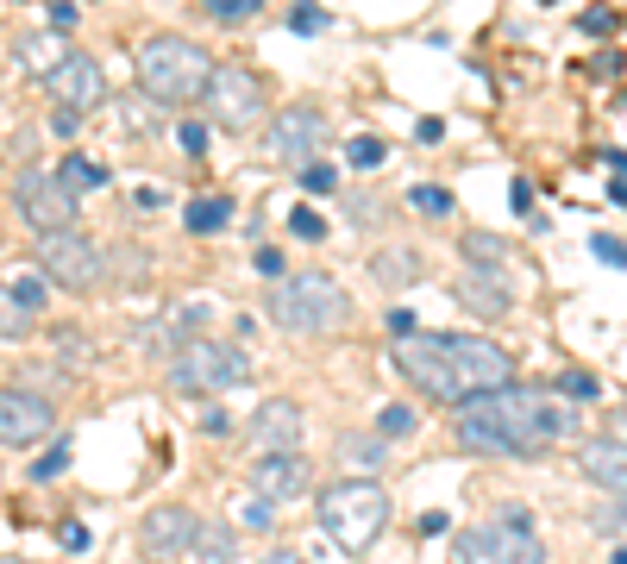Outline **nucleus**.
Segmentation results:
<instances>
[{"label": "nucleus", "instance_id": "32", "mask_svg": "<svg viewBox=\"0 0 627 564\" xmlns=\"http://www.w3.org/2000/svg\"><path fill=\"white\" fill-rule=\"evenodd\" d=\"M590 257L609 270H627V239H615V232H590Z\"/></svg>", "mask_w": 627, "mask_h": 564}, {"label": "nucleus", "instance_id": "37", "mask_svg": "<svg viewBox=\"0 0 627 564\" xmlns=\"http://www.w3.org/2000/svg\"><path fill=\"white\" fill-rule=\"evenodd\" d=\"M577 32H584V38H615L621 32V13L615 7H590L584 19H577Z\"/></svg>", "mask_w": 627, "mask_h": 564}, {"label": "nucleus", "instance_id": "30", "mask_svg": "<svg viewBox=\"0 0 627 564\" xmlns=\"http://www.w3.org/2000/svg\"><path fill=\"white\" fill-rule=\"evenodd\" d=\"M201 7H207V13H214V19H220V26H245V19H251V13H264V7H270V0H201Z\"/></svg>", "mask_w": 627, "mask_h": 564}, {"label": "nucleus", "instance_id": "23", "mask_svg": "<svg viewBox=\"0 0 627 564\" xmlns=\"http://www.w3.org/2000/svg\"><path fill=\"white\" fill-rule=\"evenodd\" d=\"M57 176H63L69 188H76V195H88V188H107V182H113V170H107V163L82 157V151H69V157L57 163Z\"/></svg>", "mask_w": 627, "mask_h": 564}, {"label": "nucleus", "instance_id": "21", "mask_svg": "<svg viewBox=\"0 0 627 564\" xmlns=\"http://www.w3.org/2000/svg\"><path fill=\"white\" fill-rule=\"evenodd\" d=\"M182 226H189L195 232V239H214V232H226L232 226V195H195L189 201V214H182Z\"/></svg>", "mask_w": 627, "mask_h": 564}, {"label": "nucleus", "instance_id": "4", "mask_svg": "<svg viewBox=\"0 0 627 564\" xmlns=\"http://www.w3.org/2000/svg\"><path fill=\"white\" fill-rule=\"evenodd\" d=\"M207 82H214V57L195 38L164 32V38L138 44V94H151L164 107H189L207 94Z\"/></svg>", "mask_w": 627, "mask_h": 564}, {"label": "nucleus", "instance_id": "24", "mask_svg": "<svg viewBox=\"0 0 627 564\" xmlns=\"http://www.w3.org/2000/svg\"><path fill=\"white\" fill-rule=\"evenodd\" d=\"M189 552H195L201 564H232V527H220V521H195Z\"/></svg>", "mask_w": 627, "mask_h": 564}, {"label": "nucleus", "instance_id": "2", "mask_svg": "<svg viewBox=\"0 0 627 564\" xmlns=\"http://www.w3.org/2000/svg\"><path fill=\"white\" fill-rule=\"evenodd\" d=\"M389 364L402 370V383H414L427 402H464V395H483L496 383H515V358L496 339L477 333H408L396 339Z\"/></svg>", "mask_w": 627, "mask_h": 564}, {"label": "nucleus", "instance_id": "22", "mask_svg": "<svg viewBox=\"0 0 627 564\" xmlns=\"http://www.w3.org/2000/svg\"><path fill=\"white\" fill-rule=\"evenodd\" d=\"M383 433H339V464L345 470H358V477H370V470L383 464Z\"/></svg>", "mask_w": 627, "mask_h": 564}, {"label": "nucleus", "instance_id": "15", "mask_svg": "<svg viewBox=\"0 0 627 564\" xmlns=\"http://www.w3.org/2000/svg\"><path fill=\"white\" fill-rule=\"evenodd\" d=\"M189 539H195V514L189 508H151L145 521H138V552L145 558H176V552H189Z\"/></svg>", "mask_w": 627, "mask_h": 564}, {"label": "nucleus", "instance_id": "33", "mask_svg": "<svg viewBox=\"0 0 627 564\" xmlns=\"http://www.w3.org/2000/svg\"><path fill=\"white\" fill-rule=\"evenodd\" d=\"M295 176H301V188H308V195H333V188H339V170H333V163H320V157L301 163Z\"/></svg>", "mask_w": 627, "mask_h": 564}, {"label": "nucleus", "instance_id": "55", "mask_svg": "<svg viewBox=\"0 0 627 564\" xmlns=\"http://www.w3.org/2000/svg\"><path fill=\"white\" fill-rule=\"evenodd\" d=\"M546 7H559V0H546Z\"/></svg>", "mask_w": 627, "mask_h": 564}, {"label": "nucleus", "instance_id": "10", "mask_svg": "<svg viewBox=\"0 0 627 564\" xmlns=\"http://www.w3.org/2000/svg\"><path fill=\"white\" fill-rule=\"evenodd\" d=\"M201 101H207V120L220 132H251L264 120V82L245 63H214V82H207Z\"/></svg>", "mask_w": 627, "mask_h": 564}, {"label": "nucleus", "instance_id": "17", "mask_svg": "<svg viewBox=\"0 0 627 564\" xmlns=\"http://www.w3.org/2000/svg\"><path fill=\"white\" fill-rule=\"evenodd\" d=\"M452 295H458V301H464V308H471V314H490V320L515 308V289H508V282H502V270H458Z\"/></svg>", "mask_w": 627, "mask_h": 564}, {"label": "nucleus", "instance_id": "16", "mask_svg": "<svg viewBox=\"0 0 627 564\" xmlns=\"http://www.w3.org/2000/svg\"><path fill=\"white\" fill-rule=\"evenodd\" d=\"M251 452H301V408L289 395H270L251 414Z\"/></svg>", "mask_w": 627, "mask_h": 564}, {"label": "nucleus", "instance_id": "45", "mask_svg": "<svg viewBox=\"0 0 627 564\" xmlns=\"http://www.w3.org/2000/svg\"><path fill=\"white\" fill-rule=\"evenodd\" d=\"M383 326H389V339H408V333H421V320H414L408 308H389V320H383Z\"/></svg>", "mask_w": 627, "mask_h": 564}, {"label": "nucleus", "instance_id": "49", "mask_svg": "<svg viewBox=\"0 0 627 564\" xmlns=\"http://www.w3.org/2000/svg\"><path fill=\"white\" fill-rule=\"evenodd\" d=\"M446 527H452V514H439V508H433V514H421V533H427V539H439Z\"/></svg>", "mask_w": 627, "mask_h": 564}, {"label": "nucleus", "instance_id": "50", "mask_svg": "<svg viewBox=\"0 0 627 564\" xmlns=\"http://www.w3.org/2000/svg\"><path fill=\"white\" fill-rule=\"evenodd\" d=\"M132 201H138V207H151V214H157V207H164L170 195H164V188H151V182H145V188H138V195H132Z\"/></svg>", "mask_w": 627, "mask_h": 564}, {"label": "nucleus", "instance_id": "20", "mask_svg": "<svg viewBox=\"0 0 627 564\" xmlns=\"http://www.w3.org/2000/svg\"><path fill=\"white\" fill-rule=\"evenodd\" d=\"M63 57H69V44H63V32H51V26L32 32V38H19V63H26L32 76H51Z\"/></svg>", "mask_w": 627, "mask_h": 564}, {"label": "nucleus", "instance_id": "6", "mask_svg": "<svg viewBox=\"0 0 627 564\" xmlns=\"http://www.w3.org/2000/svg\"><path fill=\"white\" fill-rule=\"evenodd\" d=\"M251 376V358H245V345H220V339H189L176 351V364H170V389L176 395H189V402H214V395L226 389H239Z\"/></svg>", "mask_w": 627, "mask_h": 564}, {"label": "nucleus", "instance_id": "48", "mask_svg": "<svg viewBox=\"0 0 627 564\" xmlns=\"http://www.w3.org/2000/svg\"><path fill=\"white\" fill-rule=\"evenodd\" d=\"M258 276H283V251H270V245H258Z\"/></svg>", "mask_w": 627, "mask_h": 564}, {"label": "nucleus", "instance_id": "27", "mask_svg": "<svg viewBox=\"0 0 627 564\" xmlns=\"http://www.w3.org/2000/svg\"><path fill=\"white\" fill-rule=\"evenodd\" d=\"M207 333V301H182V308L170 314V339H176V351L189 345V339H201Z\"/></svg>", "mask_w": 627, "mask_h": 564}, {"label": "nucleus", "instance_id": "18", "mask_svg": "<svg viewBox=\"0 0 627 564\" xmlns=\"http://www.w3.org/2000/svg\"><path fill=\"white\" fill-rule=\"evenodd\" d=\"M577 470H584L602 496H627V439H596V445H584Z\"/></svg>", "mask_w": 627, "mask_h": 564}, {"label": "nucleus", "instance_id": "44", "mask_svg": "<svg viewBox=\"0 0 627 564\" xmlns=\"http://www.w3.org/2000/svg\"><path fill=\"white\" fill-rule=\"evenodd\" d=\"M44 26H51V32H69V26H76V0H51V13H44Z\"/></svg>", "mask_w": 627, "mask_h": 564}, {"label": "nucleus", "instance_id": "26", "mask_svg": "<svg viewBox=\"0 0 627 564\" xmlns=\"http://www.w3.org/2000/svg\"><path fill=\"white\" fill-rule=\"evenodd\" d=\"M464 257H471L477 270H508V245L496 232H464Z\"/></svg>", "mask_w": 627, "mask_h": 564}, {"label": "nucleus", "instance_id": "12", "mask_svg": "<svg viewBox=\"0 0 627 564\" xmlns=\"http://www.w3.org/2000/svg\"><path fill=\"white\" fill-rule=\"evenodd\" d=\"M270 151L289 163V170H301V163H314L320 151H327V120H320V107H289L270 120Z\"/></svg>", "mask_w": 627, "mask_h": 564}, {"label": "nucleus", "instance_id": "1", "mask_svg": "<svg viewBox=\"0 0 627 564\" xmlns=\"http://www.w3.org/2000/svg\"><path fill=\"white\" fill-rule=\"evenodd\" d=\"M571 433H577V414L552 389H533V383H496L483 395L452 402V439L458 452H477V458H546Z\"/></svg>", "mask_w": 627, "mask_h": 564}, {"label": "nucleus", "instance_id": "9", "mask_svg": "<svg viewBox=\"0 0 627 564\" xmlns=\"http://www.w3.org/2000/svg\"><path fill=\"white\" fill-rule=\"evenodd\" d=\"M13 201H19V220H26L32 232H69V226L82 220L76 188H69L57 170H44V163L19 170V182H13Z\"/></svg>", "mask_w": 627, "mask_h": 564}, {"label": "nucleus", "instance_id": "46", "mask_svg": "<svg viewBox=\"0 0 627 564\" xmlns=\"http://www.w3.org/2000/svg\"><path fill=\"white\" fill-rule=\"evenodd\" d=\"M590 76H596V82H615V76H621V51H602V57L590 63Z\"/></svg>", "mask_w": 627, "mask_h": 564}, {"label": "nucleus", "instance_id": "8", "mask_svg": "<svg viewBox=\"0 0 627 564\" xmlns=\"http://www.w3.org/2000/svg\"><path fill=\"white\" fill-rule=\"evenodd\" d=\"M38 270L69 295H95L107 282V251L95 239H82L76 226L69 232H38Z\"/></svg>", "mask_w": 627, "mask_h": 564}, {"label": "nucleus", "instance_id": "39", "mask_svg": "<svg viewBox=\"0 0 627 564\" xmlns=\"http://www.w3.org/2000/svg\"><path fill=\"white\" fill-rule=\"evenodd\" d=\"M63 470H69V445L57 439V445H51V452H44V458L32 464V483H57V477H63Z\"/></svg>", "mask_w": 627, "mask_h": 564}, {"label": "nucleus", "instance_id": "41", "mask_svg": "<svg viewBox=\"0 0 627 564\" xmlns=\"http://www.w3.org/2000/svg\"><path fill=\"white\" fill-rule=\"evenodd\" d=\"M352 163L358 170H377L383 163V138H352Z\"/></svg>", "mask_w": 627, "mask_h": 564}, {"label": "nucleus", "instance_id": "35", "mask_svg": "<svg viewBox=\"0 0 627 564\" xmlns=\"http://www.w3.org/2000/svg\"><path fill=\"white\" fill-rule=\"evenodd\" d=\"M552 389L571 395V402H590V395H602V383H596V376H584V370H559V376H552Z\"/></svg>", "mask_w": 627, "mask_h": 564}, {"label": "nucleus", "instance_id": "34", "mask_svg": "<svg viewBox=\"0 0 627 564\" xmlns=\"http://www.w3.org/2000/svg\"><path fill=\"white\" fill-rule=\"evenodd\" d=\"M13 295H19V308H26V314H38V308H44V295H51V276H44V270L19 276V282H13Z\"/></svg>", "mask_w": 627, "mask_h": 564}, {"label": "nucleus", "instance_id": "54", "mask_svg": "<svg viewBox=\"0 0 627 564\" xmlns=\"http://www.w3.org/2000/svg\"><path fill=\"white\" fill-rule=\"evenodd\" d=\"M615 564H627V546H615Z\"/></svg>", "mask_w": 627, "mask_h": 564}, {"label": "nucleus", "instance_id": "11", "mask_svg": "<svg viewBox=\"0 0 627 564\" xmlns=\"http://www.w3.org/2000/svg\"><path fill=\"white\" fill-rule=\"evenodd\" d=\"M51 402L32 389H0V452H26V445L51 439Z\"/></svg>", "mask_w": 627, "mask_h": 564}, {"label": "nucleus", "instance_id": "51", "mask_svg": "<svg viewBox=\"0 0 627 564\" xmlns=\"http://www.w3.org/2000/svg\"><path fill=\"white\" fill-rule=\"evenodd\" d=\"M414 138H421V145H439V138H446V126H439V120H421V126H414Z\"/></svg>", "mask_w": 627, "mask_h": 564}, {"label": "nucleus", "instance_id": "31", "mask_svg": "<svg viewBox=\"0 0 627 564\" xmlns=\"http://www.w3.org/2000/svg\"><path fill=\"white\" fill-rule=\"evenodd\" d=\"M289 32H295V38L327 32V7H314V0H295V7H289Z\"/></svg>", "mask_w": 627, "mask_h": 564}, {"label": "nucleus", "instance_id": "40", "mask_svg": "<svg viewBox=\"0 0 627 564\" xmlns=\"http://www.w3.org/2000/svg\"><path fill=\"white\" fill-rule=\"evenodd\" d=\"M176 138H182V151H189V157H207V145H214V132H207L201 120H182Z\"/></svg>", "mask_w": 627, "mask_h": 564}, {"label": "nucleus", "instance_id": "25", "mask_svg": "<svg viewBox=\"0 0 627 564\" xmlns=\"http://www.w3.org/2000/svg\"><path fill=\"white\" fill-rule=\"evenodd\" d=\"M32 326H38V314L19 308L13 282H0V339H32Z\"/></svg>", "mask_w": 627, "mask_h": 564}, {"label": "nucleus", "instance_id": "5", "mask_svg": "<svg viewBox=\"0 0 627 564\" xmlns=\"http://www.w3.org/2000/svg\"><path fill=\"white\" fill-rule=\"evenodd\" d=\"M320 527L339 552H370L389 527V496L377 477H345L333 489H320Z\"/></svg>", "mask_w": 627, "mask_h": 564}, {"label": "nucleus", "instance_id": "47", "mask_svg": "<svg viewBox=\"0 0 627 564\" xmlns=\"http://www.w3.org/2000/svg\"><path fill=\"white\" fill-rule=\"evenodd\" d=\"M51 132H57V138H76V132H82V113H69V107H57V120H51Z\"/></svg>", "mask_w": 627, "mask_h": 564}, {"label": "nucleus", "instance_id": "19", "mask_svg": "<svg viewBox=\"0 0 627 564\" xmlns=\"http://www.w3.org/2000/svg\"><path fill=\"white\" fill-rule=\"evenodd\" d=\"M370 276L383 282V289H414L427 270H421V251H408V245H389V251H377L370 257Z\"/></svg>", "mask_w": 627, "mask_h": 564}, {"label": "nucleus", "instance_id": "52", "mask_svg": "<svg viewBox=\"0 0 627 564\" xmlns=\"http://www.w3.org/2000/svg\"><path fill=\"white\" fill-rule=\"evenodd\" d=\"M63 546H69V552H82V546H88V527L69 521V527H63Z\"/></svg>", "mask_w": 627, "mask_h": 564}, {"label": "nucleus", "instance_id": "14", "mask_svg": "<svg viewBox=\"0 0 627 564\" xmlns=\"http://www.w3.org/2000/svg\"><path fill=\"white\" fill-rule=\"evenodd\" d=\"M314 489V470L301 452H258V464H251V496L264 502H301Z\"/></svg>", "mask_w": 627, "mask_h": 564}, {"label": "nucleus", "instance_id": "13", "mask_svg": "<svg viewBox=\"0 0 627 564\" xmlns=\"http://www.w3.org/2000/svg\"><path fill=\"white\" fill-rule=\"evenodd\" d=\"M44 82H51V101L69 107V113H88V107L107 101V76H101V63L88 57V51H69Z\"/></svg>", "mask_w": 627, "mask_h": 564}, {"label": "nucleus", "instance_id": "7", "mask_svg": "<svg viewBox=\"0 0 627 564\" xmlns=\"http://www.w3.org/2000/svg\"><path fill=\"white\" fill-rule=\"evenodd\" d=\"M458 558L464 564H546V539L527 508H502L458 533Z\"/></svg>", "mask_w": 627, "mask_h": 564}, {"label": "nucleus", "instance_id": "36", "mask_svg": "<svg viewBox=\"0 0 627 564\" xmlns=\"http://www.w3.org/2000/svg\"><path fill=\"white\" fill-rule=\"evenodd\" d=\"M590 527H596V533H609V539H627V496H615L609 508H596V514H590Z\"/></svg>", "mask_w": 627, "mask_h": 564}, {"label": "nucleus", "instance_id": "43", "mask_svg": "<svg viewBox=\"0 0 627 564\" xmlns=\"http://www.w3.org/2000/svg\"><path fill=\"white\" fill-rule=\"evenodd\" d=\"M270 508H276V502H264V496H251V502H245V521H251V533H270V527H276V521H270Z\"/></svg>", "mask_w": 627, "mask_h": 564}, {"label": "nucleus", "instance_id": "28", "mask_svg": "<svg viewBox=\"0 0 627 564\" xmlns=\"http://www.w3.org/2000/svg\"><path fill=\"white\" fill-rule=\"evenodd\" d=\"M377 433H383L389 445H396V439H414V433H421V414H414L408 402H389V408L377 414Z\"/></svg>", "mask_w": 627, "mask_h": 564}, {"label": "nucleus", "instance_id": "38", "mask_svg": "<svg viewBox=\"0 0 627 564\" xmlns=\"http://www.w3.org/2000/svg\"><path fill=\"white\" fill-rule=\"evenodd\" d=\"M289 232H295V239H308V245H320V239H327V220H320L314 207H289Z\"/></svg>", "mask_w": 627, "mask_h": 564}, {"label": "nucleus", "instance_id": "53", "mask_svg": "<svg viewBox=\"0 0 627 564\" xmlns=\"http://www.w3.org/2000/svg\"><path fill=\"white\" fill-rule=\"evenodd\" d=\"M264 564H308V558H301V552H270Z\"/></svg>", "mask_w": 627, "mask_h": 564}, {"label": "nucleus", "instance_id": "3", "mask_svg": "<svg viewBox=\"0 0 627 564\" xmlns=\"http://www.w3.org/2000/svg\"><path fill=\"white\" fill-rule=\"evenodd\" d=\"M270 320L295 339H333L352 320V295L339 289L327 270H301L270 282Z\"/></svg>", "mask_w": 627, "mask_h": 564}, {"label": "nucleus", "instance_id": "29", "mask_svg": "<svg viewBox=\"0 0 627 564\" xmlns=\"http://www.w3.org/2000/svg\"><path fill=\"white\" fill-rule=\"evenodd\" d=\"M408 201L421 207V214H433V220H446L452 207H458V201H452V188H439V182H421V188H408Z\"/></svg>", "mask_w": 627, "mask_h": 564}, {"label": "nucleus", "instance_id": "42", "mask_svg": "<svg viewBox=\"0 0 627 564\" xmlns=\"http://www.w3.org/2000/svg\"><path fill=\"white\" fill-rule=\"evenodd\" d=\"M201 433H207V439H226V433H232V414L207 402V408H201Z\"/></svg>", "mask_w": 627, "mask_h": 564}]
</instances>
